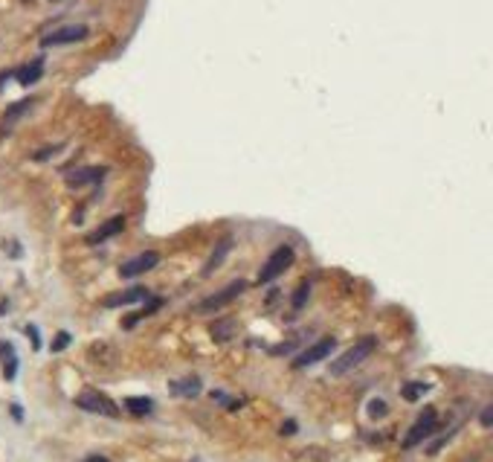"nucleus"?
I'll list each match as a JSON object with an SVG mask.
<instances>
[{"mask_svg": "<svg viewBox=\"0 0 493 462\" xmlns=\"http://www.w3.org/2000/svg\"><path fill=\"white\" fill-rule=\"evenodd\" d=\"M232 250V239H221L218 244H215V250H212V256L206 259V265H203V271H201V276H212L218 267L224 265V259H227V253Z\"/></svg>", "mask_w": 493, "mask_h": 462, "instance_id": "nucleus-14", "label": "nucleus"}, {"mask_svg": "<svg viewBox=\"0 0 493 462\" xmlns=\"http://www.w3.org/2000/svg\"><path fill=\"white\" fill-rule=\"evenodd\" d=\"M209 335H212V340L227 343V340H232L235 335H238V323L229 320V317H224V320H215V323L209 326Z\"/></svg>", "mask_w": 493, "mask_h": 462, "instance_id": "nucleus-16", "label": "nucleus"}, {"mask_svg": "<svg viewBox=\"0 0 493 462\" xmlns=\"http://www.w3.org/2000/svg\"><path fill=\"white\" fill-rule=\"evenodd\" d=\"M70 340H73V337H70L67 332H58V335H55V340H52V346H50V349H52V352H62V349H67V346H70Z\"/></svg>", "mask_w": 493, "mask_h": 462, "instance_id": "nucleus-21", "label": "nucleus"}, {"mask_svg": "<svg viewBox=\"0 0 493 462\" xmlns=\"http://www.w3.org/2000/svg\"><path fill=\"white\" fill-rule=\"evenodd\" d=\"M125 407H128V413H134V416H148V413L154 410V401L145 398V396H131V398H125Z\"/></svg>", "mask_w": 493, "mask_h": 462, "instance_id": "nucleus-18", "label": "nucleus"}, {"mask_svg": "<svg viewBox=\"0 0 493 462\" xmlns=\"http://www.w3.org/2000/svg\"><path fill=\"white\" fill-rule=\"evenodd\" d=\"M282 433H285V436H290V433H296V421H293V419H287V421H285V425H282Z\"/></svg>", "mask_w": 493, "mask_h": 462, "instance_id": "nucleus-27", "label": "nucleus"}, {"mask_svg": "<svg viewBox=\"0 0 493 462\" xmlns=\"http://www.w3.org/2000/svg\"><path fill=\"white\" fill-rule=\"evenodd\" d=\"M403 398L406 401H418L424 393H427V384H415V381H409V384H403Z\"/></svg>", "mask_w": 493, "mask_h": 462, "instance_id": "nucleus-19", "label": "nucleus"}, {"mask_svg": "<svg viewBox=\"0 0 493 462\" xmlns=\"http://www.w3.org/2000/svg\"><path fill=\"white\" fill-rule=\"evenodd\" d=\"M334 346H337V340L334 337H322V340H317L313 346H308V349H302L299 355L293 358V367L296 370H305V367H313V363H320V360H325L331 352H334Z\"/></svg>", "mask_w": 493, "mask_h": 462, "instance_id": "nucleus-8", "label": "nucleus"}, {"mask_svg": "<svg viewBox=\"0 0 493 462\" xmlns=\"http://www.w3.org/2000/svg\"><path fill=\"white\" fill-rule=\"evenodd\" d=\"M151 294H148V288L145 285H134V288H125V291L120 294H110L102 300L105 308H120V305H134V302H145Z\"/></svg>", "mask_w": 493, "mask_h": 462, "instance_id": "nucleus-10", "label": "nucleus"}, {"mask_svg": "<svg viewBox=\"0 0 493 462\" xmlns=\"http://www.w3.org/2000/svg\"><path fill=\"white\" fill-rule=\"evenodd\" d=\"M157 265H160V253H157V250H145V253H136V256H131L128 262L120 265V276H122V279L143 276V274L154 271Z\"/></svg>", "mask_w": 493, "mask_h": 462, "instance_id": "nucleus-7", "label": "nucleus"}, {"mask_svg": "<svg viewBox=\"0 0 493 462\" xmlns=\"http://www.w3.org/2000/svg\"><path fill=\"white\" fill-rule=\"evenodd\" d=\"M58 148H62V146H47V148H41V151H35V154H32V160H50Z\"/></svg>", "mask_w": 493, "mask_h": 462, "instance_id": "nucleus-23", "label": "nucleus"}, {"mask_svg": "<svg viewBox=\"0 0 493 462\" xmlns=\"http://www.w3.org/2000/svg\"><path fill=\"white\" fill-rule=\"evenodd\" d=\"M308 291H310V282H302V288L296 291V297H293V308H302L305 302H308Z\"/></svg>", "mask_w": 493, "mask_h": 462, "instance_id": "nucleus-22", "label": "nucleus"}, {"mask_svg": "<svg viewBox=\"0 0 493 462\" xmlns=\"http://www.w3.org/2000/svg\"><path fill=\"white\" fill-rule=\"evenodd\" d=\"M125 230V216H113V218H108L105 224H99L93 233L87 236V244L90 247H96V244H102V241H108V239H113V236H120Z\"/></svg>", "mask_w": 493, "mask_h": 462, "instance_id": "nucleus-11", "label": "nucleus"}, {"mask_svg": "<svg viewBox=\"0 0 493 462\" xmlns=\"http://www.w3.org/2000/svg\"><path fill=\"white\" fill-rule=\"evenodd\" d=\"M76 407H82L85 413L108 416V419H116V416H120V407H116V401L108 398L105 393H99V390H82V393L76 396Z\"/></svg>", "mask_w": 493, "mask_h": 462, "instance_id": "nucleus-3", "label": "nucleus"}, {"mask_svg": "<svg viewBox=\"0 0 493 462\" xmlns=\"http://www.w3.org/2000/svg\"><path fill=\"white\" fill-rule=\"evenodd\" d=\"M374 346H378V340L374 337H363V340H357L351 346V349H345L337 360H331V375H345V372H351V370H357L360 363L374 352Z\"/></svg>", "mask_w": 493, "mask_h": 462, "instance_id": "nucleus-1", "label": "nucleus"}, {"mask_svg": "<svg viewBox=\"0 0 493 462\" xmlns=\"http://www.w3.org/2000/svg\"><path fill=\"white\" fill-rule=\"evenodd\" d=\"M287 267H293V247L290 244H279L270 253V259L264 262L262 274H259V282H273L276 276H282Z\"/></svg>", "mask_w": 493, "mask_h": 462, "instance_id": "nucleus-5", "label": "nucleus"}, {"mask_svg": "<svg viewBox=\"0 0 493 462\" xmlns=\"http://www.w3.org/2000/svg\"><path fill=\"white\" fill-rule=\"evenodd\" d=\"M27 335L32 340V349H41V340H38V329H35V326H27Z\"/></svg>", "mask_w": 493, "mask_h": 462, "instance_id": "nucleus-26", "label": "nucleus"}, {"mask_svg": "<svg viewBox=\"0 0 493 462\" xmlns=\"http://www.w3.org/2000/svg\"><path fill=\"white\" fill-rule=\"evenodd\" d=\"M108 175V169L105 166H85V169H76L67 175V186L78 189V186H90V183H99Z\"/></svg>", "mask_w": 493, "mask_h": 462, "instance_id": "nucleus-12", "label": "nucleus"}, {"mask_svg": "<svg viewBox=\"0 0 493 462\" xmlns=\"http://www.w3.org/2000/svg\"><path fill=\"white\" fill-rule=\"evenodd\" d=\"M82 462H110L108 456H99V454H93V456H85Z\"/></svg>", "mask_w": 493, "mask_h": 462, "instance_id": "nucleus-28", "label": "nucleus"}, {"mask_svg": "<svg viewBox=\"0 0 493 462\" xmlns=\"http://www.w3.org/2000/svg\"><path fill=\"white\" fill-rule=\"evenodd\" d=\"M438 430V413L432 410V407H427L421 416H418V421L409 428V433H406V439H403V448L406 451H412L415 445H421V442L427 439V436H432Z\"/></svg>", "mask_w": 493, "mask_h": 462, "instance_id": "nucleus-4", "label": "nucleus"}, {"mask_svg": "<svg viewBox=\"0 0 493 462\" xmlns=\"http://www.w3.org/2000/svg\"><path fill=\"white\" fill-rule=\"evenodd\" d=\"M41 76H44V59H35V62H29V64H24V67L15 70L17 85H24V88L35 85L38 79H41Z\"/></svg>", "mask_w": 493, "mask_h": 462, "instance_id": "nucleus-15", "label": "nucleus"}, {"mask_svg": "<svg viewBox=\"0 0 493 462\" xmlns=\"http://www.w3.org/2000/svg\"><path fill=\"white\" fill-rule=\"evenodd\" d=\"M90 35V29L85 24H67V27H58L52 32H47L41 38V47H64V44H78L85 41V38Z\"/></svg>", "mask_w": 493, "mask_h": 462, "instance_id": "nucleus-6", "label": "nucleus"}, {"mask_svg": "<svg viewBox=\"0 0 493 462\" xmlns=\"http://www.w3.org/2000/svg\"><path fill=\"white\" fill-rule=\"evenodd\" d=\"M157 308H163V300L148 297V300H145V308H143V312H136V314H140V320H143V317H151V314L157 312Z\"/></svg>", "mask_w": 493, "mask_h": 462, "instance_id": "nucleus-20", "label": "nucleus"}, {"mask_svg": "<svg viewBox=\"0 0 493 462\" xmlns=\"http://www.w3.org/2000/svg\"><path fill=\"white\" fill-rule=\"evenodd\" d=\"M369 416H374V419L386 416V404H383V401H371V404H369Z\"/></svg>", "mask_w": 493, "mask_h": 462, "instance_id": "nucleus-25", "label": "nucleus"}, {"mask_svg": "<svg viewBox=\"0 0 493 462\" xmlns=\"http://www.w3.org/2000/svg\"><path fill=\"white\" fill-rule=\"evenodd\" d=\"M247 288L244 279H232L229 285H224L221 291H215L212 297H206L203 302H197L194 305V314H215V312H221L224 305H229L235 297H241V291Z\"/></svg>", "mask_w": 493, "mask_h": 462, "instance_id": "nucleus-2", "label": "nucleus"}, {"mask_svg": "<svg viewBox=\"0 0 493 462\" xmlns=\"http://www.w3.org/2000/svg\"><path fill=\"white\" fill-rule=\"evenodd\" d=\"M201 390H203V384H201V378H197V375H186L180 381H171L169 384V393L174 398H194V396H201Z\"/></svg>", "mask_w": 493, "mask_h": 462, "instance_id": "nucleus-13", "label": "nucleus"}, {"mask_svg": "<svg viewBox=\"0 0 493 462\" xmlns=\"http://www.w3.org/2000/svg\"><path fill=\"white\" fill-rule=\"evenodd\" d=\"M479 421H482V428H493V404H487V407L482 410Z\"/></svg>", "mask_w": 493, "mask_h": 462, "instance_id": "nucleus-24", "label": "nucleus"}, {"mask_svg": "<svg viewBox=\"0 0 493 462\" xmlns=\"http://www.w3.org/2000/svg\"><path fill=\"white\" fill-rule=\"evenodd\" d=\"M32 105H35L32 96H27V99H21V102H12L3 111V117H0V137H9V134L15 131V125H17V120H24L27 113L32 111Z\"/></svg>", "mask_w": 493, "mask_h": 462, "instance_id": "nucleus-9", "label": "nucleus"}, {"mask_svg": "<svg viewBox=\"0 0 493 462\" xmlns=\"http://www.w3.org/2000/svg\"><path fill=\"white\" fill-rule=\"evenodd\" d=\"M0 360H3V375H6V381H12L15 372H17V355H15V349H12V343H6V340H0Z\"/></svg>", "mask_w": 493, "mask_h": 462, "instance_id": "nucleus-17", "label": "nucleus"}]
</instances>
